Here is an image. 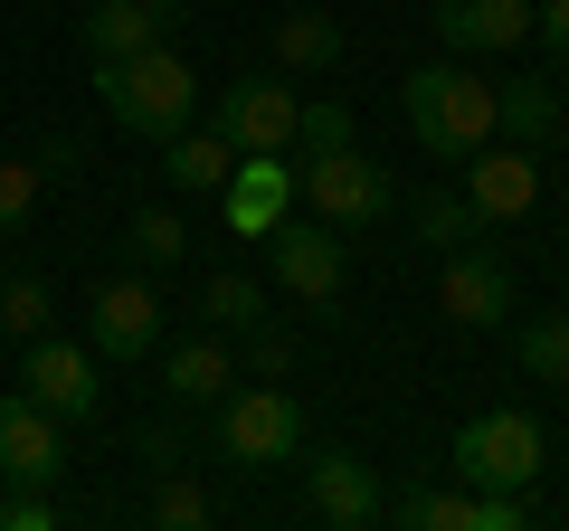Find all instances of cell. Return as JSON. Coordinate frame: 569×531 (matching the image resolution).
Here are the masks:
<instances>
[{"label": "cell", "mask_w": 569, "mask_h": 531, "mask_svg": "<svg viewBox=\"0 0 569 531\" xmlns=\"http://www.w3.org/2000/svg\"><path fill=\"white\" fill-rule=\"evenodd\" d=\"M399 114L418 133V152L437 162H466V152L493 143V86L475 77V58H427L399 77Z\"/></svg>", "instance_id": "6da1fadb"}, {"label": "cell", "mask_w": 569, "mask_h": 531, "mask_svg": "<svg viewBox=\"0 0 569 531\" xmlns=\"http://www.w3.org/2000/svg\"><path fill=\"white\" fill-rule=\"evenodd\" d=\"M104 86V114L133 133V143H171L181 123H200V77L181 67V48H142V58L96 67Z\"/></svg>", "instance_id": "7a4b0ae2"}, {"label": "cell", "mask_w": 569, "mask_h": 531, "mask_svg": "<svg viewBox=\"0 0 569 531\" xmlns=\"http://www.w3.org/2000/svg\"><path fill=\"white\" fill-rule=\"evenodd\" d=\"M447 465H456V484H475V493H531L550 474V428L531 409H475L466 428H456Z\"/></svg>", "instance_id": "3957f363"}, {"label": "cell", "mask_w": 569, "mask_h": 531, "mask_svg": "<svg viewBox=\"0 0 569 531\" xmlns=\"http://www.w3.org/2000/svg\"><path fill=\"white\" fill-rule=\"evenodd\" d=\"M295 209H313V219L342 228V238H370V228L399 219V181H389V162H370L361 143H342V152L295 162Z\"/></svg>", "instance_id": "277c9868"}, {"label": "cell", "mask_w": 569, "mask_h": 531, "mask_svg": "<svg viewBox=\"0 0 569 531\" xmlns=\"http://www.w3.org/2000/svg\"><path fill=\"white\" fill-rule=\"evenodd\" d=\"M219 455L228 465H295V455H305V399H295V389H276V380H257V389H228L219 399Z\"/></svg>", "instance_id": "5b68a950"}, {"label": "cell", "mask_w": 569, "mask_h": 531, "mask_svg": "<svg viewBox=\"0 0 569 531\" xmlns=\"http://www.w3.org/2000/svg\"><path fill=\"white\" fill-rule=\"evenodd\" d=\"M266 266H276V285L295 294V304H313V313H323L332 294L351 285V247H342V228H323L313 209H284V219L266 228Z\"/></svg>", "instance_id": "8992f818"}, {"label": "cell", "mask_w": 569, "mask_h": 531, "mask_svg": "<svg viewBox=\"0 0 569 531\" xmlns=\"http://www.w3.org/2000/svg\"><path fill=\"white\" fill-rule=\"evenodd\" d=\"M456 190H466L475 228H522L531 209H541V152L493 133L485 152H466V162H456Z\"/></svg>", "instance_id": "52a82bcc"}, {"label": "cell", "mask_w": 569, "mask_h": 531, "mask_svg": "<svg viewBox=\"0 0 569 531\" xmlns=\"http://www.w3.org/2000/svg\"><path fill=\"white\" fill-rule=\"evenodd\" d=\"M295 77L284 67H266V77H238L219 96V114H209V133H219L228 152H295Z\"/></svg>", "instance_id": "ba28073f"}, {"label": "cell", "mask_w": 569, "mask_h": 531, "mask_svg": "<svg viewBox=\"0 0 569 531\" xmlns=\"http://www.w3.org/2000/svg\"><path fill=\"white\" fill-rule=\"evenodd\" d=\"M86 332H96V361H152L162 351V285L152 275H114V285H96V304H86Z\"/></svg>", "instance_id": "9c48e42d"}, {"label": "cell", "mask_w": 569, "mask_h": 531, "mask_svg": "<svg viewBox=\"0 0 569 531\" xmlns=\"http://www.w3.org/2000/svg\"><path fill=\"white\" fill-rule=\"evenodd\" d=\"M305 512H313V522H332V531H370V522H389V484H380L370 455L323 447L305 465Z\"/></svg>", "instance_id": "30bf717a"}, {"label": "cell", "mask_w": 569, "mask_h": 531, "mask_svg": "<svg viewBox=\"0 0 569 531\" xmlns=\"http://www.w3.org/2000/svg\"><path fill=\"white\" fill-rule=\"evenodd\" d=\"M20 389L58 418V428H86L96 399H104V389H96V351H86V342H58V332L20 342Z\"/></svg>", "instance_id": "8fae6325"}, {"label": "cell", "mask_w": 569, "mask_h": 531, "mask_svg": "<svg viewBox=\"0 0 569 531\" xmlns=\"http://www.w3.org/2000/svg\"><path fill=\"white\" fill-rule=\"evenodd\" d=\"M190 20V0H86V58L114 67V58H142V48H171Z\"/></svg>", "instance_id": "7c38bea8"}, {"label": "cell", "mask_w": 569, "mask_h": 531, "mask_svg": "<svg viewBox=\"0 0 569 531\" xmlns=\"http://www.w3.org/2000/svg\"><path fill=\"white\" fill-rule=\"evenodd\" d=\"M437 304H447V323L466 332H503L512 323V266L493 257V247H447V275H437Z\"/></svg>", "instance_id": "4fadbf2b"}, {"label": "cell", "mask_w": 569, "mask_h": 531, "mask_svg": "<svg viewBox=\"0 0 569 531\" xmlns=\"http://www.w3.org/2000/svg\"><path fill=\"white\" fill-rule=\"evenodd\" d=\"M58 474H67V437H58V418H48L29 389H10V399H0V484L48 493Z\"/></svg>", "instance_id": "5bb4252c"}, {"label": "cell", "mask_w": 569, "mask_h": 531, "mask_svg": "<svg viewBox=\"0 0 569 531\" xmlns=\"http://www.w3.org/2000/svg\"><path fill=\"white\" fill-rule=\"evenodd\" d=\"M284 209H295V162H284V152H238V162H228V181H219L228 238H266Z\"/></svg>", "instance_id": "9a60e30c"}, {"label": "cell", "mask_w": 569, "mask_h": 531, "mask_svg": "<svg viewBox=\"0 0 569 531\" xmlns=\"http://www.w3.org/2000/svg\"><path fill=\"white\" fill-rule=\"evenodd\" d=\"M427 20H437L447 58H503L531 39V0H437Z\"/></svg>", "instance_id": "2e32d148"}, {"label": "cell", "mask_w": 569, "mask_h": 531, "mask_svg": "<svg viewBox=\"0 0 569 531\" xmlns=\"http://www.w3.org/2000/svg\"><path fill=\"white\" fill-rule=\"evenodd\" d=\"M162 389L181 399V409H219L228 389H238V351H228V332H181L171 342V361H162Z\"/></svg>", "instance_id": "e0dca14e"}, {"label": "cell", "mask_w": 569, "mask_h": 531, "mask_svg": "<svg viewBox=\"0 0 569 531\" xmlns=\"http://www.w3.org/2000/svg\"><path fill=\"white\" fill-rule=\"evenodd\" d=\"M493 133L541 152L550 133H560V86H550V77H503V86H493Z\"/></svg>", "instance_id": "ac0fdd59"}, {"label": "cell", "mask_w": 569, "mask_h": 531, "mask_svg": "<svg viewBox=\"0 0 569 531\" xmlns=\"http://www.w3.org/2000/svg\"><path fill=\"white\" fill-rule=\"evenodd\" d=\"M276 67H284V77H323V67H342V20H332V10H284V20H276Z\"/></svg>", "instance_id": "d6986e66"}, {"label": "cell", "mask_w": 569, "mask_h": 531, "mask_svg": "<svg viewBox=\"0 0 569 531\" xmlns=\"http://www.w3.org/2000/svg\"><path fill=\"white\" fill-rule=\"evenodd\" d=\"M200 323H209V332H228V342H247V332L266 323V285L247 275V266H219V275L200 285Z\"/></svg>", "instance_id": "ffe728a7"}, {"label": "cell", "mask_w": 569, "mask_h": 531, "mask_svg": "<svg viewBox=\"0 0 569 531\" xmlns=\"http://www.w3.org/2000/svg\"><path fill=\"white\" fill-rule=\"evenodd\" d=\"M512 361H522V380L569 389V313H512Z\"/></svg>", "instance_id": "44dd1931"}, {"label": "cell", "mask_w": 569, "mask_h": 531, "mask_svg": "<svg viewBox=\"0 0 569 531\" xmlns=\"http://www.w3.org/2000/svg\"><path fill=\"white\" fill-rule=\"evenodd\" d=\"M181 257H190V228L171 219V209H133V219H123V266H133V275H171Z\"/></svg>", "instance_id": "7402d4cb"}, {"label": "cell", "mask_w": 569, "mask_h": 531, "mask_svg": "<svg viewBox=\"0 0 569 531\" xmlns=\"http://www.w3.org/2000/svg\"><path fill=\"white\" fill-rule=\"evenodd\" d=\"M162 152H171V162H162V171H171V190H209V200H219L228 162H238V152H228L219 133H200V123H181V133H171Z\"/></svg>", "instance_id": "603a6c76"}, {"label": "cell", "mask_w": 569, "mask_h": 531, "mask_svg": "<svg viewBox=\"0 0 569 531\" xmlns=\"http://www.w3.org/2000/svg\"><path fill=\"white\" fill-rule=\"evenodd\" d=\"M408 228H418V247L447 257V247L475 238V209H466V190H418V200H408Z\"/></svg>", "instance_id": "cb8c5ba5"}, {"label": "cell", "mask_w": 569, "mask_h": 531, "mask_svg": "<svg viewBox=\"0 0 569 531\" xmlns=\"http://www.w3.org/2000/svg\"><path fill=\"white\" fill-rule=\"evenodd\" d=\"M342 143H361V133H351V104H342V96L295 104V162H313V152H342Z\"/></svg>", "instance_id": "d4e9b609"}, {"label": "cell", "mask_w": 569, "mask_h": 531, "mask_svg": "<svg viewBox=\"0 0 569 531\" xmlns=\"http://www.w3.org/2000/svg\"><path fill=\"white\" fill-rule=\"evenodd\" d=\"M48 323H58L48 285H39V275H10V285H0V332H10V342H39Z\"/></svg>", "instance_id": "484cf974"}, {"label": "cell", "mask_w": 569, "mask_h": 531, "mask_svg": "<svg viewBox=\"0 0 569 531\" xmlns=\"http://www.w3.org/2000/svg\"><path fill=\"white\" fill-rule=\"evenodd\" d=\"M39 162H20V152H10V162H0V238H20V219L29 209H39Z\"/></svg>", "instance_id": "4316f807"}, {"label": "cell", "mask_w": 569, "mask_h": 531, "mask_svg": "<svg viewBox=\"0 0 569 531\" xmlns=\"http://www.w3.org/2000/svg\"><path fill=\"white\" fill-rule=\"evenodd\" d=\"M152 522H162V531H200V522H209V493L190 484V474H162V493H152Z\"/></svg>", "instance_id": "83f0119b"}, {"label": "cell", "mask_w": 569, "mask_h": 531, "mask_svg": "<svg viewBox=\"0 0 569 531\" xmlns=\"http://www.w3.org/2000/svg\"><path fill=\"white\" fill-rule=\"evenodd\" d=\"M247 370H257V380H284V370H295V332L257 323V332H247Z\"/></svg>", "instance_id": "f1b7e54d"}, {"label": "cell", "mask_w": 569, "mask_h": 531, "mask_svg": "<svg viewBox=\"0 0 569 531\" xmlns=\"http://www.w3.org/2000/svg\"><path fill=\"white\" fill-rule=\"evenodd\" d=\"M531 39L550 48V67H569V0H531Z\"/></svg>", "instance_id": "f546056e"}, {"label": "cell", "mask_w": 569, "mask_h": 531, "mask_svg": "<svg viewBox=\"0 0 569 531\" xmlns=\"http://www.w3.org/2000/svg\"><path fill=\"white\" fill-rule=\"evenodd\" d=\"M531 522V493H475V531H522Z\"/></svg>", "instance_id": "4dcf8cb0"}, {"label": "cell", "mask_w": 569, "mask_h": 531, "mask_svg": "<svg viewBox=\"0 0 569 531\" xmlns=\"http://www.w3.org/2000/svg\"><path fill=\"white\" fill-rule=\"evenodd\" d=\"M29 162H39V181H67V171H77V143H48V152H29Z\"/></svg>", "instance_id": "1f68e13d"}, {"label": "cell", "mask_w": 569, "mask_h": 531, "mask_svg": "<svg viewBox=\"0 0 569 531\" xmlns=\"http://www.w3.org/2000/svg\"><path fill=\"white\" fill-rule=\"evenodd\" d=\"M0 531H10V484H0Z\"/></svg>", "instance_id": "d6a6232c"}]
</instances>
